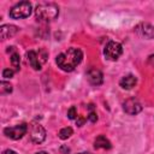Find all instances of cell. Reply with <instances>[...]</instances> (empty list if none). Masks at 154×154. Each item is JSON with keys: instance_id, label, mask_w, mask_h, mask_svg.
Masks as SVG:
<instances>
[{"instance_id": "obj_11", "label": "cell", "mask_w": 154, "mask_h": 154, "mask_svg": "<svg viewBox=\"0 0 154 154\" xmlns=\"http://www.w3.org/2000/svg\"><path fill=\"white\" fill-rule=\"evenodd\" d=\"M18 28L16 25H12V24H4L0 26V36H1V40H6V38H10L12 36H14L17 32H18Z\"/></svg>"}, {"instance_id": "obj_4", "label": "cell", "mask_w": 154, "mask_h": 154, "mask_svg": "<svg viewBox=\"0 0 154 154\" xmlns=\"http://www.w3.org/2000/svg\"><path fill=\"white\" fill-rule=\"evenodd\" d=\"M31 13V4L29 1H20L10 10V17L12 19H22L29 17Z\"/></svg>"}, {"instance_id": "obj_5", "label": "cell", "mask_w": 154, "mask_h": 154, "mask_svg": "<svg viewBox=\"0 0 154 154\" xmlns=\"http://www.w3.org/2000/svg\"><path fill=\"white\" fill-rule=\"evenodd\" d=\"M122 53H123V47L119 42L116 41H109L103 49V54L108 60H117L122 55Z\"/></svg>"}, {"instance_id": "obj_18", "label": "cell", "mask_w": 154, "mask_h": 154, "mask_svg": "<svg viewBox=\"0 0 154 154\" xmlns=\"http://www.w3.org/2000/svg\"><path fill=\"white\" fill-rule=\"evenodd\" d=\"M13 75H14V71L12 69H5L2 71V77L4 78H12Z\"/></svg>"}, {"instance_id": "obj_16", "label": "cell", "mask_w": 154, "mask_h": 154, "mask_svg": "<svg viewBox=\"0 0 154 154\" xmlns=\"http://www.w3.org/2000/svg\"><path fill=\"white\" fill-rule=\"evenodd\" d=\"M0 93L1 94H10L11 91H12V85L8 83V82H6V81H2L1 83H0Z\"/></svg>"}, {"instance_id": "obj_3", "label": "cell", "mask_w": 154, "mask_h": 154, "mask_svg": "<svg viewBox=\"0 0 154 154\" xmlns=\"http://www.w3.org/2000/svg\"><path fill=\"white\" fill-rule=\"evenodd\" d=\"M47 58H48V54H47V52L45 51V49H38V51H29L28 53H26V59H28V63H29V65L34 69V70H36V71H38V70H41V67H42V65L46 63V60H47Z\"/></svg>"}, {"instance_id": "obj_7", "label": "cell", "mask_w": 154, "mask_h": 154, "mask_svg": "<svg viewBox=\"0 0 154 154\" xmlns=\"http://www.w3.org/2000/svg\"><path fill=\"white\" fill-rule=\"evenodd\" d=\"M123 109H124L125 113H128L130 116H135V114H137V113H140L142 111V105L137 99L130 97V99L124 101Z\"/></svg>"}, {"instance_id": "obj_20", "label": "cell", "mask_w": 154, "mask_h": 154, "mask_svg": "<svg viewBox=\"0 0 154 154\" xmlns=\"http://www.w3.org/2000/svg\"><path fill=\"white\" fill-rule=\"evenodd\" d=\"M148 64L152 65V66H154V54L149 55V58H148Z\"/></svg>"}, {"instance_id": "obj_9", "label": "cell", "mask_w": 154, "mask_h": 154, "mask_svg": "<svg viewBox=\"0 0 154 154\" xmlns=\"http://www.w3.org/2000/svg\"><path fill=\"white\" fill-rule=\"evenodd\" d=\"M137 31V34L147 40H152L154 38V26L149 23H141L136 26L135 29Z\"/></svg>"}, {"instance_id": "obj_15", "label": "cell", "mask_w": 154, "mask_h": 154, "mask_svg": "<svg viewBox=\"0 0 154 154\" xmlns=\"http://www.w3.org/2000/svg\"><path fill=\"white\" fill-rule=\"evenodd\" d=\"M72 132H73V130H72L70 126H66V128H63V129L59 131L58 136H59L60 140H67V138L72 135Z\"/></svg>"}, {"instance_id": "obj_13", "label": "cell", "mask_w": 154, "mask_h": 154, "mask_svg": "<svg viewBox=\"0 0 154 154\" xmlns=\"http://www.w3.org/2000/svg\"><path fill=\"white\" fill-rule=\"evenodd\" d=\"M94 147L96 149H109L112 147L111 142L108 141V138H106L103 135H100L95 138L94 141Z\"/></svg>"}, {"instance_id": "obj_17", "label": "cell", "mask_w": 154, "mask_h": 154, "mask_svg": "<svg viewBox=\"0 0 154 154\" xmlns=\"http://www.w3.org/2000/svg\"><path fill=\"white\" fill-rule=\"evenodd\" d=\"M67 117L70 118V119H76L78 116H77V108L75 107V106H71L70 108H69V111H67Z\"/></svg>"}, {"instance_id": "obj_24", "label": "cell", "mask_w": 154, "mask_h": 154, "mask_svg": "<svg viewBox=\"0 0 154 154\" xmlns=\"http://www.w3.org/2000/svg\"><path fill=\"white\" fill-rule=\"evenodd\" d=\"M77 154H91V153H88V152H81V153H77Z\"/></svg>"}, {"instance_id": "obj_14", "label": "cell", "mask_w": 154, "mask_h": 154, "mask_svg": "<svg viewBox=\"0 0 154 154\" xmlns=\"http://www.w3.org/2000/svg\"><path fill=\"white\" fill-rule=\"evenodd\" d=\"M10 59H11V65L14 67L16 71H18L19 67H20V57H19V54H18L17 52H13V53L11 54Z\"/></svg>"}, {"instance_id": "obj_12", "label": "cell", "mask_w": 154, "mask_h": 154, "mask_svg": "<svg viewBox=\"0 0 154 154\" xmlns=\"http://www.w3.org/2000/svg\"><path fill=\"white\" fill-rule=\"evenodd\" d=\"M136 83H137V78L134 75H128V76H124L120 79L119 85L125 90H130L136 85Z\"/></svg>"}, {"instance_id": "obj_1", "label": "cell", "mask_w": 154, "mask_h": 154, "mask_svg": "<svg viewBox=\"0 0 154 154\" xmlns=\"http://www.w3.org/2000/svg\"><path fill=\"white\" fill-rule=\"evenodd\" d=\"M82 59H83L82 51L79 48L71 47L67 51L58 54L55 58V63H57L58 67H60L63 71L71 72L77 67V65H79Z\"/></svg>"}, {"instance_id": "obj_6", "label": "cell", "mask_w": 154, "mask_h": 154, "mask_svg": "<svg viewBox=\"0 0 154 154\" xmlns=\"http://www.w3.org/2000/svg\"><path fill=\"white\" fill-rule=\"evenodd\" d=\"M28 131V125L25 123L23 124H18L14 126H8L4 129V134L6 137L11 138V140H19L22 138Z\"/></svg>"}, {"instance_id": "obj_8", "label": "cell", "mask_w": 154, "mask_h": 154, "mask_svg": "<svg viewBox=\"0 0 154 154\" xmlns=\"http://www.w3.org/2000/svg\"><path fill=\"white\" fill-rule=\"evenodd\" d=\"M46 138V130L40 124H34L30 129V140L34 143H42Z\"/></svg>"}, {"instance_id": "obj_22", "label": "cell", "mask_w": 154, "mask_h": 154, "mask_svg": "<svg viewBox=\"0 0 154 154\" xmlns=\"http://www.w3.org/2000/svg\"><path fill=\"white\" fill-rule=\"evenodd\" d=\"M2 154H17V153L14 150H12V149H6V150H4Z\"/></svg>"}, {"instance_id": "obj_23", "label": "cell", "mask_w": 154, "mask_h": 154, "mask_svg": "<svg viewBox=\"0 0 154 154\" xmlns=\"http://www.w3.org/2000/svg\"><path fill=\"white\" fill-rule=\"evenodd\" d=\"M36 154H48V153H47V152H43V150H42V152H37Z\"/></svg>"}, {"instance_id": "obj_19", "label": "cell", "mask_w": 154, "mask_h": 154, "mask_svg": "<svg viewBox=\"0 0 154 154\" xmlns=\"http://www.w3.org/2000/svg\"><path fill=\"white\" fill-rule=\"evenodd\" d=\"M88 119H89L91 123H95V122L97 120V116H96V113L93 111V105H90V112H89Z\"/></svg>"}, {"instance_id": "obj_2", "label": "cell", "mask_w": 154, "mask_h": 154, "mask_svg": "<svg viewBox=\"0 0 154 154\" xmlns=\"http://www.w3.org/2000/svg\"><path fill=\"white\" fill-rule=\"evenodd\" d=\"M59 16V7L52 2L40 4L35 8V17L41 22H51L54 20Z\"/></svg>"}, {"instance_id": "obj_10", "label": "cell", "mask_w": 154, "mask_h": 154, "mask_svg": "<svg viewBox=\"0 0 154 154\" xmlns=\"http://www.w3.org/2000/svg\"><path fill=\"white\" fill-rule=\"evenodd\" d=\"M87 79H88V82H89L91 85H96V87H97V85L102 84V82H103V76H102V73H101L100 70L91 67V69H89V70L87 71Z\"/></svg>"}, {"instance_id": "obj_21", "label": "cell", "mask_w": 154, "mask_h": 154, "mask_svg": "<svg viewBox=\"0 0 154 154\" xmlns=\"http://www.w3.org/2000/svg\"><path fill=\"white\" fill-rule=\"evenodd\" d=\"M84 122H85V119H84L83 117H79V118H78V120H77V125H78V126H82Z\"/></svg>"}]
</instances>
